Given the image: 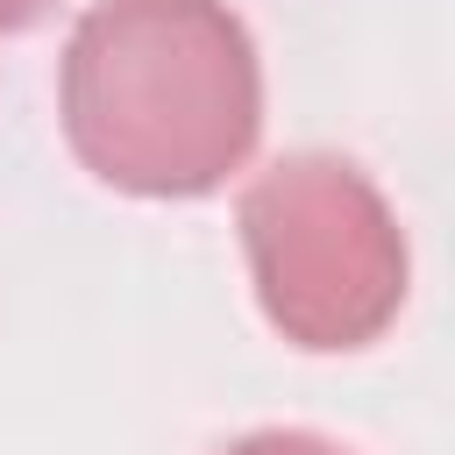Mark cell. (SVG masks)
Here are the masks:
<instances>
[{
    "mask_svg": "<svg viewBox=\"0 0 455 455\" xmlns=\"http://www.w3.org/2000/svg\"><path fill=\"white\" fill-rule=\"evenodd\" d=\"M71 156L128 199H206L263 135V57L228 0H92L57 64Z\"/></svg>",
    "mask_w": 455,
    "mask_h": 455,
    "instance_id": "1",
    "label": "cell"
},
{
    "mask_svg": "<svg viewBox=\"0 0 455 455\" xmlns=\"http://www.w3.org/2000/svg\"><path fill=\"white\" fill-rule=\"evenodd\" d=\"M235 228L256 306L291 348L348 355L384 341L405 313L412 249L363 164L327 149L277 156L242 185Z\"/></svg>",
    "mask_w": 455,
    "mask_h": 455,
    "instance_id": "2",
    "label": "cell"
},
{
    "mask_svg": "<svg viewBox=\"0 0 455 455\" xmlns=\"http://www.w3.org/2000/svg\"><path fill=\"white\" fill-rule=\"evenodd\" d=\"M220 455H355V448H341V441H327L313 427H256V434L228 441Z\"/></svg>",
    "mask_w": 455,
    "mask_h": 455,
    "instance_id": "3",
    "label": "cell"
},
{
    "mask_svg": "<svg viewBox=\"0 0 455 455\" xmlns=\"http://www.w3.org/2000/svg\"><path fill=\"white\" fill-rule=\"evenodd\" d=\"M50 7H57V0H0V36H21V28H36Z\"/></svg>",
    "mask_w": 455,
    "mask_h": 455,
    "instance_id": "4",
    "label": "cell"
}]
</instances>
